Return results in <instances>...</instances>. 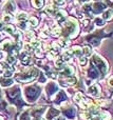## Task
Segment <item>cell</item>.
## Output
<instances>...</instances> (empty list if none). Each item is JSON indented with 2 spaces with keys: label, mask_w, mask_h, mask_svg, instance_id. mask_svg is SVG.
<instances>
[{
  "label": "cell",
  "mask_w": 113,
  "mask_h": 120,
  "mask_svg": "<svg viewBox=\"0 0 113 120\" xmlns=\"http://www.w3.org/2000/svg\"><path fill=\"white\" fill-rule=\"evenodd\" d=\"M0 104H4L3 102H2V97H1V94H0ZM5 105V104H4Z\"/></svg>",
  "instance_id": "d590c367"
},
{
  "label": "cell",
  "mask_w": 113,
  "mask_h": 120,
  "mask_svg": "<svg viewBox=\"0 0 113 120\" xmlns=\"http://www.w3.org/2000/svg\"><path fill=\"white\" fill-rule=\"evenodd\" d=\"M0 120H1V119H0Z\"/></svg>",
  "instance_id": "60d3db41"
},
{
  "label": "cell",
  "mask_w": 113,
  "mask_h": 120,
  "mask_svg": "<svg viewBox=\"0 0 113 120\" xmlns=\"http://www.w3.org/2000/svg\"><path fill=\"white\" fill-rule=\"evenodd\" d=\"M104 18L106 19V20H111L112 17H113V11L112 10H108L106 11V12H104Z\"/></svg>",
  "instance_id": "e0dca14e"
},
{
  "label": "cell",
  "mask_w": 113,
  "mask_h": 120,
  "mask_svg": "<svg viewBox=\"0 0 113 120\" xmlns=\"http://www.w3.org/2000/svg\"><path fill=\"white\" fill-rule=\"evenodd\" d=\"M53 120H65V119H63V118H54Z\"/></svg>",
  "instance_id": "74e56055"
},
{
  "label": "cell",
  "mask_w": 113,
  "mask_h": 120,
  "mask_svg": "<svg viewBox=\"0 0 113 120\" xmlns=\"http://www.w3.org/2000/svg\"><path fill=\"white\" fill-rule=\"evenodd\" d=\"M0 83L2 86H8V85L13 84V80L8 78H0Z\"/></svg>",
  "instance_id": "2e32d148"
},
{
  "label": "cell",
  "mask_w": 113,
  "mask_h": 120,
  "mask_svg": "<svg viewBox=\"0 0 113 120\" xmlns=\"http://www.w3.org/2000/svg\"><path fill=\"white\" fill-rule=\"evenodd\" d=\"M0 58H1V53H0Z\"/></svg>",
  "instance_id": "ab89813d"
},
{
  "label": "cell",
  "mask_w": 113,
  "mask_h": 120,
  "mask_svg": "<svg viewBox=\"0 0 113 120\" xmlns=\"http://www.w3.org/2000/svg\"><path fill=\"white\" fill-rule=\"evenodd\" d=\"M3 19H4V21H5V22H11V20L13 19V17L11 16V15H5V16L3 17Z\"/></svg>",
  "instance_id": "4dcf8cb0"
},
{
  "label": "cell",
  "mask_w": 113,
  "mask_h": 120,
  "mask_svg": "<svg viewBox=\"0 0 113 120\" xmlns=\"http://www.w3.org/2000/svg\"><path fill=\"white\" fill-rule=\"evenodd\" d=\"M29 23H30V25H31V26H36V25L38 24V20L35 18V17H32V18H30Z\"/></svg>",
  "instance_id": "44dd1931"
},
{
  "label": "cell",
  "mask_w": 113,
  "mask_h": 120,
  "mask_svg": "<svg viewBox=\"0 0 113 120\" xmlns=\"http://www.w3.org/2000/svg\"><path fill=\"white\" fill-rule=\"evenodd\" d=\"M6 60H8V63H14V62H16V58H15V56H13V55H8Z\"/></svg>",
  "instance_id": "d4e9b609"
},
{
  "label": "cell",
  "mask_w": 113,
  "mask_h": 120,
  "mask_svg": "<svg viewBox=\"0 0 113 120\" xmlns=\"http://www.w3.org/2000/svg\"><path fill=\"white\" fill-rule=\"evenodd\" d=\"M37 74H38V71L36 68H30V70H27V72L18 74L17 75V78L21 82H27V81L33 80L37 76Z\"/></svg>",
  "instance_id": "7a4b0ae2"
},
{
  "label": "cell",
  "mask_w": 113,
  "mask_h": 120,
  "mask_svg": "<svg viewBox=\"0 0 113 120\" xmlns=\"http://www.w3.org/2000/svg\"><path fill=\"white\" fill-rule=\"evenodd\" d=\"M33 37H34V33H33V32H31V31H30V32H27V39H33Z\"/></svg>",
  "instance_id": "1f68e13d"
},
{
  "label": "cell",
  "mask_w": 113,
  "mask_h": 120,
  "mask_svg": "<svg viewBox=\"0 0 113 120\" xmlns=\"http://www.w3.org/2000/svg\"><path fill=\"white\" fill-rule=\"evenodd\" d=\"M14 10H15L14 2H8V3L5 4V11H6V12L12 13V12H14Z\"/></svg>",
  "instance_id": "ac0fdd59"
},
{
  "label": "cell",
  "mask_w": 113,
  "mask_h": 120,
  "mask_svg": "<svg viewBox=\"0 0 113 120\" xmlns=\"http://www.w3.org/2000/svg\"><path fill=\"white\" fill-rule=\"evenodd\" d=\"M75 114H76V111L73 106H70V108L63 110V115H65L66 117H68V118H71V119L74 118V117H75Z\"/></svg>",
  "instance_id": "8992f818"
},
{
  "label": "cell",
  "mask_w": 113,
  "mask_h": 120,
  "mask_svg": "<svg viewBox=\"0 0 113 120\" xmlns=\"http://www.w3.org/2000/svg\"><path fill=\"white\" fill-rule=\"evenodd\" d=\"M57 91H58V85H57L56 83L50 82L48 85H47V94H48L49 96L54 94L55 92H57Z\"/></svg>",
  "instance_id": "5b68a950"
},
{
  "label": "cell",
  "mask_w": 113,
  "mask_h": 120,
  "mask_svg": "<svg viewBox=\"0 0 113 120\" xmlns=\"http://www.w3.org/2000/svg\"><path fill=\"white\" fill-rule=\"evenodd\" d=\"M39 94H40V89L38 86H36V85H34V86H29L25 90L27 98L29 99V101H31V102L37 99Z\"/></svg>",
  "instance_id": "3957f363"
},
{
  "label": "cell",
  "mask_w": 113,
  "mask_h": 120,
  "mask_svg": "<svg viewBox=\"0 0 113 120\" xmlns=\"http://www.w3.org/2000/svg\"><path fill=\"white\" fill-rule=\"evenodd\" d=\"M72 53H73L75 56H80V55L82 54V50L80 48H78V46H74V48L72 49Z\"/></svg>",
  "instance_id": "d6986e66"
},
{
  "label": "cell",
  "mask_w": 113,
  "mask_h": 120,
  "mask_svg": "<svg viewBox=\"0 0 113 120\" xmlns=\"http://www.w3.org/2000/svg\"><path fill=\"white\" fill-rule=\"evenodd\" d=\"M20 120H30V116L27 113H23L20 117Z\"/></svg>",
  "instance_id": "f1b7e54d"
},
{
  "label": "cell",
  "mask_w": 113,
  "mask_h": 120,
  "mask_svg": "<svg viewBox=\"0 0 113 120\" xmlns=\"http://www.w3.org/2000/svg\"><path fill=\"white\" fill-rule=\"evenodd\" d=\"M56 19L58 20V22H62L66 19V13L63 11H58L56 13Z\"/></svg>",
  "instance_id": "5bb4252c"
},
{
  "label": "cell",
  "mask_w": 113,
  "mask_h": 120,
  "mask_svg": "<svg viewBox=\"0 0 113 120\" xmlns=\"http://www.w3.org/2000/svg\"><path fill=\"white\" fill-rule=\"evenodd\" d=\"M95 23H96V25H98V26H103V25L105 24V22L103 21V19H99V18L95 19Z\"/></svg>",
  "instance_id": "83f0119b"
},
{
  "label": "cell",
  "mask_w": 113,
  "mask_h": 120,
  "mask_svg": "<svg viewBox=\"0 0 113 120\" xmlns=\"http://www.w3.org/2000/svg\"><path fill=\"white\" fill-rule=\"evenodd\" d=\"M92 61H93V66H96L97 70H99L103 74H106V73H107V68H108L107 63H106L99 56L94 55L92 58Z\"/></svg>",
  "instance_id": "277c9868"
},
{
  "label": "cell",
  "mask_w": 113,
  "mask_h": 120,
  "mask_svg": "<svg viewBox=\"0 0 113 120\" xmlns=\"http://www.w3.org/2000/svg\"><path fill=\"white\" fill-rule=\"evenodd\" d=\"M73 68H71V66L69 65H66L62 68V71H61V74L66 75V76H70V75L73 74Z\"/></svg>",
  "instance_id": "7c38bea8"
},
{
  "label": "cell",
  "mask_w": 113,
  "mask_h": 120,
  "mask_svg": "<svg viewBox=\"0 0 113 120\" xmlns=\"http://www.w3.org/2000/svg\"><path fill=\"white\" fill-rule=\"evenodd\" d=\"M88 75H89V77H90L91 79H96V78H98V76H99V73H98V71L95 68V66H91L90 68H89V71H88Z\"/></svg>",
  "instance_id": "52a82bcc"
},
{
  "label": "cell",
  "mask_w": 113,
  "mask_h": 120,
  "mask_svg": "<svg viewBox=\"0 0 113 120\" xmlns=\"http://www.w3.org/2000/svg\"><path fill=\"white\" fill-rule=\"evenodd\" d=\"M88 92H89V94H91V95H93V96H98V95H99V92H101V90H99V86H98V85L94 84V85H92V86L89 87Z\"/></svg>",
  "instance_id": "9c48e42d"
},
{
  "label": "cell",
  "mask_w": 113,
  "mask_h": 120,
  "mask_svg": "<svg viewBox=\"0 0 113 120\" xmlns=\"http://www.w3.org/2000/svg\"><path fill=\"white\" fill-rule=\"evenodd\" d=\"M55 65H56L58 68H62L63 66H65V62H63L61 59H58V60H56V62H55Z\"/></svg>",
  "instance_id": "7402d4cb"
},
{
  "label": "cell",
  "mask_w": 113,
  "mask_h": 120,
  "mask_svg": "<svg viewBox=\"0 0 113 120\" xmlns=\"http://www.w3.org/2000/svg\"><path fill=\"white\" fill-rule=\"evenodd\" d=\"M109 84L111 85V86H113V77H112V78L109 80Z\"/></svg>",
  "instance_id": "e575fe53"
},
{
  "label": "cell",
  "mask_w": 113,
  "mask_h": 120,
  "mask_svg": "<svg viewBox=\"0 0 113 120\" xmlns=\"http://www.w3.org/2000/svg\"><path fill=\"white\" fill-rule=\"evenodd\" d=\"M66 81H67L68 84L72 85V84H74V83L76 82V79H75V77H69V78L66 79Z\"/></svg>",
  "instance_id": "cb8c5ba5"
},
{
  "label": "cell",
  "mask_w": 113,
  "mask_h": 120,
  "mask_svg": "<svg viewBox=\"0 0 113 120\" xmlns=\"http://www.w3.org/2000/svg\"><path fill=\"white\" fill-rule=\"evenodd\" d=\"M59 33H60V29H59V27H58V26H57V27H55V29H54V30H53V35H54V36L58 35V34H59Z\"/></svg>",
  "instance_id": "d6a6232c"
},
{
  "label": "cell",
  "mask_w": 113,
  "mask_h": 120,
  "mask_svg": "<svg viewBox=\"0 0 113 120\" xmlns=\"http://www.w3.org/2000/svg\"><path fill=\"white\" fill-rule=\"evenodd\" d=\"M79 61H80V64H82V65H86V63H87V57L86 56L80 57Z\"/></svg>",
  "instance_id": "f546056e"
},
{
  "label": "cell",
  "mask_w": 113,
  "mask_h": 120,
  "mask_svg": "<svg viewBox=\"0 0 113 120\" xmlns=\"http://www.w3.org/2000/svg\"><path fill=\"white\" fill-rule=\"evenodd\" d=\"M32 3H33V5L35 8H41L43 5V1H33Z\"/></svg>",
  "instance_id": "484cf974"
},
{
  "label": "cell",
  "mask_w": 113,
  "mask_h": 120,
  "mask_svg": "<svg viewBox=\"0 0 113 120\" xmlns=\"http://www.w3.org/2000/svg\"><path fill=\"white\" fill-rule=\"evenodd\" d=\"M2 29H4V27H3V24H2V23H0V31H1Z\"/></svg>",
  "instance_id": "8d00e7d4"
},
{
  "label": "cell",
  "mask_w": 113,
  "mask_h": 120,
  "mask_svg": "<svg viewBox=\"0 0 113 120\" xmlns=\"http://www.w3.org/2000/svg\"><path fill=\"white\" fill-rule=\"evenodd\" d=\"M105 8L106 4L104 2H95L94 5H93V11H94V13H99L105 10Z\"/></svg>",
  "instance_id": "ba28073f"
},
{
  "label": "cell",
  "mask_w": 113,
  "mask_h": 120,
  "mask_svg": "<svg viewBox=\"0 0 113 120\" xmlns=\"http://www.w3.org/2000/svg\"><path fill=\"white\" fill-rule=\"evenodd\" d=\"M4 30H5V32H8V33H10V34H15V29L12 25H6V26L4 27Z\"/></svg>",
  "instance_id": "603a6c76"
},
{
  "label": "cell",
  "mask_w": 113,
  "mask_h": 120,
  "mask_svg": "<svg viewBox=\"0 0 113 120\" xmlns=\"http://www.w3.org/2000/svg\"><path fill=\"white\" fill-rule=\"evenodd\" d=\"M55 5H63V4L66 3L65 1H54Z\"/></svg>",
  "instance_id": "836d02e7"
},
{
  "label": "cell",
  "mask_w": 113,
  "mask_h": 120,
  "mask_svg": "<svg viewBox=\"0 0 113 120\" xmlns=\"http://www.w3.org/2000/svg\"><path fill=\"white\" fill-rule=\"evenodd\" d=\"M8 94V98L11 102L13 103H16L18 105H22V100H21L20 97V90L19 87H14V89H11L6 92Z\"/></svg>",
  "instance_id": "6da1fadb"
},
{
  "label": "cell",
  "mask_w": 113,
  "mask_h": 120,
  "mask_svg": "<svg viewBox=\"0 0 113 120\" xmlns=\"http://www.w3.org/2000/svg\"><path fill=\"white\" fill-rule=\"evenodd\" d=\"M27 15L25 14V13H19L18 15H17V20H19V21H25L27 20Z\"/></svg>",
  "instance_id": "ffe728a7"
},
{
  "label": "cell",
  "mask_w": 113,
  "mask_h": 120,
  "mask_svg": "<svg viewBox=\"0 0 113 120\" xmlns=\"http://www.w3.org/2000/svg\"><path fill=\"white\" fill-rule=\"evenodd\" d=\"M67 99V96H66V94H65V92H59V94L56 96V100H55V102L56 103H60L62 100H66Z\"/></svg>",
  "instance_id": "9a60e30c"
},
{
  "label": "cell",
  "mask_w": 113,
  "mask_h": 120,
  "mask_svg": "<svg viewBox=\"0 0 113 120\" xmlns=\"http://www.w3.org/2000/svg\"><path fill=\"white\" fill-rule=\"evenodd\" d=\"M59 115V112L57 110H55V109H50L48 112V115H47V117H48V119H52L53 117H56Z\"/></svg>",
  "instance_id": "4fadbf2b"
},
{
  "label": "cell",
  "mask_w": 113,
  "mask_h": 120,
  "mask_svg": "<svg viewBox=\"0 0 113 120\" xmlns=\"http://www.w3.org/2000/svg\"><path fill=\"white\" fill-rule=\"evenodd\" d=\"M35 120H41V119H38V118H36V119H35Z\"/></svg>",
  "instance_id": "f35d334b"
},
{
  "label": "cell",
  "mask_w": 113,
  "mask_h": 120,
  "mask_svg": "<svg viewBox=\"0 0 113 120\" xmlns=\"http://www.w3.org/2000/svg\"><path fill=\"white\" fill-rule=\"evenodd\" d=\"M84 52H85V55H86V56H90L91 55V49L89 48V46H85Z\"/></svg>",
  "instance_id": "4316f807"
},
{
  "label": "cell",
  "mask_w": 113,
  "mask_h": 120,
  "mask_svg": "<svg viewBox=\"0 0 113 120\" xmlns=\"http://www.w3.org/2000/svg\"><path fill=\"white\" fill-rule=\"evenodd\" d=\"M20 59L22 61V63L25 64V65L31 63V56L29 55V53H22L20 56Z\"/></svg>",
  "instance_id": "8fae6325"
},
{
  "label": "cell",
  "mask_w": 113,
  "mask_h": 120,
  "mask_svg": "<svg viewBox=\"0 0 113 120\" xmlns=\"http://www.w3.org/2000/svg\"><path fill=\"white\" fill-rule=\"evenodd\" d=\"M101 37H98L97 35L90 36V37H88V41L90 42V43H92L93 45L97 46V45L99 44V42H101Z\"/></svg>",
  "instance_id": "30bf717a"
}]
</instances>
